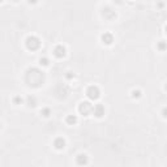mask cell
I'll return each instance as SVG.
<instances>
[{
    "mask_svg": "<svg viewBox=\"0 0 167 167\" xmlns=\"http://www.w3.org/2000/svg\"><path fill=\"white\" fill-rule=\"evenodd\" d=\"M76 162H77V165H80V166H85V165H88L89 158H88V156H86V154H78L77 158H76Z\"/></svg>",
    "mask_w": 167,
    "mask_h": 167,
    "instance_id": "cell-8",
    "label": "cell"
},
{
    "mask_svg": "<svg viewBox=\"0 0 167 167\" xmlns=\"http://www.w3.org/2000/svg\"><path fill=\"white\" fill-rule=\"evenodd\" d=\"M25 81L29 86H33V88L41 86L43 82H45V73H43L42 71H39L38 68H30V69L26 71Z\"/></svg>",
    "mask_w": 167,
    "mask_h": 167,
    "instance_id": "cell-1",
    "label": "cell"
},
{
    "mask_svg": "<svg viewBox=\"0 0 167 167\" xmlns=\"http://www.w3.org/2000/svg\"><path fill=\"white\" fill-rule=\"evenodd\" d=\"M93 112H94V115L97 117H102L104 115V112H106V110H104L102 104H95L94 108H93Z\"/></svg>",
    "mask_w": 167,
    "mask_h": 167,
    "instance_id": "cell-6",
    "label": "cell"
},
{
    "mask_svg": "<svg viewBox=\"0 0 167 167\" xmlns=\"http://www.w3.org/2000/svg\"><path fill=\"white\" fill-rule=\"evenodd\" d=\"M26 47H28V50H32V51H35V50H38V48L41 47V41L38 37H28L26 38Z\"/></svg>",
    "mask_w": 167,
    "mask_h": 167,
    "instance_id": "cell-2",
    "label": "cell"
},
{
    "mask_svg": "<svg viewBox=\"0 0 167 167\" xmlns=\"http://www.w3.org/2000/svg\"><path fill=\"white\" fill-rule=\"evenodd\" d=\"M22 102H24V99H22L21 97H15V98H13V103H15V104H20V103H22Z\"/></svg>",
    "mask_w": 167,
    "mask_h": 167,
    "instance_id": "cell-16",
    "label": "cell"
},
{
    "mask_svg": "<svg viewBox=\"0 0 167 167\" xmlns=\"http://www.w3.org/2000/svg\"><path fill=\"white\" fill-rule=\"evenodd\" d=\"M86 95H88L89 99L94 101V99H98V98H99L101 91H99V89H98L97 86H89L88 90H86Z\"/></svg>",
    "mask_w": 167,
    "mask_h": 167,
    "instance_id": "cell-4",
    "label": "cell"
},
{
    "mask_svg": "<svg viewBox=\"0 0 167 167\" xmlns=\"http://www.w3.org/2000/svg\"><path fill=\"white\" fill-rule=\"evenodd\" d=\"M93 104L90 102H81L80 103V106H78V111L81 112L84 116H88L89 114L93 112Z\"/></svg>",
    "mask_w": 167,
    "mask_h": 167,
    "instance_id": "cell-3",
    "label": "cell"
},
{
    "mask_svg": "<svg viewBox=\"0 0 167 167\" xmlns=\"http://www.w3.org/2000/svg\"><path fill=\"white\" fill-rule=\"evenodd\" d=\"M54 146L56 147L58 150H61V149H64L65 147V140L63 137H58L56 140L54 141Z\"/></svg>",
    "mask_w": 167,
    "mask_h": 167,
    "instance_id": "cell-10",
    "label": "cell"
},
{
    "mask_svg": "<svg viewBox=\"0 0 167 167\" xmlns=\"http://www.w3.org/2000/svg\"><path fill=\"white\" fill-rule=\"evenodd\" d=\"M132 97L133 98H140L141 97V91L140 90H133L132 91Z\"/></svg>",
    "mask_w": 167,
    "mask_h": 167,
    "instance_id": "cell-17",
    "label": "cell"
},
{
    "mask_svg": "<svg viewBox=\"0 0 167 167\" xmlns=\"http://www.w3.org/2000/svg\"><path fill=\"white\" fill-rule=\"evenodd\" d=\"M166 90H167V84H166Z\"/></svg>",
    "mask_w": 167,
    "mask_h": 167,
    "instance_id": "cell-20",
    "label": "cell"
},
{
    "mask_svg": "<svg viewBox=\"0 0 167 167\" xmlns=\"http://www.w3.org/2000/svg\"><path fill=\"white\" fill-rule=\"evenodd\" d=\"M157 48H158L159 51H166V50H167V42H165V41H160V42H158Z\"/></svg>",
    "mask_w": 167,
    "mask_h": 167,
    "instance_id": "cell-13",
    "label": "cell"
},
{
    "mask_svg": "<svg viewBox=\"0 0 167 167\" xmlns=\"http://www.w3.org/2000/svg\"><path fill=\"white\" fill-rule=\"evenodd\" d=\"M162 115H163L165 117H167V107H165V108L162 110Z\"/></svg>",
    "mask_w": 167,
    "mask_h": 167,
    "instance_id": "cell-18",
    "label": "cell"
},
{
    "mask_svg": "<svg viewBox=\"0 0 167 167\" xmlns=\"http://www.w3.org/2000/svg\"><path fill=\"white\" fill-rule=\"evenodd\" d=\"M102 42L104 43V45H111V43L114 42V35L111 34V33H104L102 34Z\"/></svg>",
    "mask_w": 167,
    "mask_h": 167,
    "instance_id": "cell-9",
    "label": "cell"
},
{
    "mask_svg": "<svg viewBox=\"0 0 167 167\" xmlns=\"http://www.w3.org/2000/svg\"><path fill=\"white\" fill-rule=\"evenodd\" d=\"M39 63H41V65H48L50 64V61H48V59L47 58H41V60H39Z\"/></svg>",
    "mask_w": 167,
    "mask_h": 167,
    "instance_id": "cell-15",
    "label": "cell"
},
{
    "mask_svg": "<svg viewBox=\"0 0 167 167\" xmlns=\"http://www.w3.org/2000/svg\"><path fill=\"white\" fill-rule=\"evenodd\" d=\"M65 52H67V50H65L64 46H56V47H55V50H54L55 56L59 58V59L64 58V56H65Z\"/></svg>",
    "mask_w": 167,
    "mask_h": 167,
    "instance_id": "cell-5",
    "label": "cell"
},
{
    "mask_svg": "<svg viewBox=\"0 0 167 167\" xmlns=\"http://www.w3.org/2000/svg\"><path fill=\"white\" fill-rule=\"evenodd\" d=\"M102 15L103 17H106L107 20H112V18L116 17V13H115V11H112L111 8H104L103 12H102Z\"/></svg>",
    "mask_w": 167,
    "mask_h": 167,
    "instance_id": "cell-7",
    "label": "cell"
},
{
    "mask_svg": "<svg viewBox=\"0 0 167 167\" xmlns=\"http://www.w3.org/2000/svg\"><path fill=\"white\" fill-rule=\"evenodd\" d=\"M41 114H42L43 116H46V117H47V116H50V114H51V110L46 107V108H43V110L41 111Z\"/></svg>",
    "mask_w": 167,
    "mask_h": 167,
    "instance_id": "cell-14",
    "label": "cell"
},
{
    "mask_svg": "<svg viewBox=\"0 0 167 167\" xmlns=\"http://www.w3.org/2000/svg\"><path fill=\"white\" fill-rule=\"evenodd\" d=\"M26 104L29 107H35L37 106V99L34 97H32V95H29L28 98H26Z\"/></svg>",
    "mask_w": 167,
    "mask_h": 167,
    "instance_id": "cell-12",
    "label": "cell"
},
{
    "mask_svg": "<svg viewBox=\"0 0 167 167\" xmlns=\"http://www.w3.org/2000/svg\"><path fill=\"white\" fill-rule=\"evenodd\" d=\"M166 33H167V25H166Z\"/></svg>",
    "mask_w": 167,
    "mask_h": 167,
    "instance_id": "cell-19",
    "label": "cell"
},
{
    "mask_svg": "<svg viewBox=\"0 0 167 167\" xmlns=\"http://www.w3.org/2000/svg\"><path fill=\"white\" fill-rule=\"evenodd\" d=\"M65 121H67V124H69V125L76 124V123H77V116H75V115H68Z\"/></svg>",
    "mask_w": 167,
    "mask_h": 167,
    "instance_id": "cell-11",
    "label": "cell"
}]
</instances>
